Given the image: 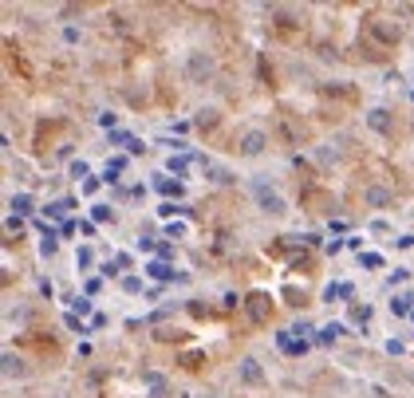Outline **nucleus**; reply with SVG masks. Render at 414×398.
<instances>
[{
  "mask_svg": "<svg viewBox=\"0 0 414 398\" xmlns=\"http://www.w3.org/2000/svg\"><path fill=\"white\" fill-rule=\"evenodd\" d=\"M166 169H170L174 178H182L185 169H190V158H170V162H166Z\"/></svg>",
  "mask_w": 414,
  "mask_h": 398,
  "instance_id": "24",
  "label": "nucleus"
},
{
  "mask_svg": "<svg viewBox=\"0 0 414 398\" xmlns=\"http://www.w3.org/2000/svg\"><path fill=\"white\" fill-rule=\"evenodd\" d=\"M387 308H390V315H411L414 312V296L411 292H399V296H390Z\"/></svg>",
  "mask_w": 414,
  "mask_h": 398,
  "instance_id": "13",
  "label": "nucleus"
},
{
  "mask_svg": "<svg viewBox=\"0 0 414 398\" xmlns=\"http://www.w3.org/2000/svg\"><path fill=\"white\" fill-rule=\"evenodd\" d=\"M359 265H363V268H383V256H379V253H363V256H359Z\"/></svg>",
  "mask_w": 414,
  "mask_h": 398,
  "instance_id": "27",
  "label": "nucleus"
},
{
  "mask_svg": "<svg viewBox=\"0 0 414 398\" xmlns=\"http://www.w3.org/2000/svg\"><path fill=\"white\" fill-rule=\"evenodd\" d=\"M363 119H367V126H371L375 134H390V131H395V115H390L387 107H371Z\"/></svg>",
  "mask_w": 414,
  "mask_h": 398,
  "instance_id": "7",
  "label": "nucleus"
},
{
  "mask_svg": "<svg viewBox=\"0 0 414 398\" xmlns=\"http://www.w3.org/2000/svg\"><path fill=\"white\" fill-rule=\"evenodd\" d=\"M0 371H4V379H24L28 374V363L16 355V351H4L0 355Z\"/></svg>",
  "mask_w": 414,
  "mask_h": 398,
  "instance_id": "9",
  "label": "nucleus"
},
{
  "mask_svg": "<svg viewBox=\"0 0 414 398\" xmlns=\"http://www.w3.org/2000/svg\"><path fill=\"white\" fill-rule=\"evenodd\" d=\"M126 166H131V162H126V154L110 158V162H107V174H103V181H119V174H122Z\"/></svg>",
  "mask_w": 414,
  "mask_h": 398,
  "instance_id": "17",
  "label": "nucleus"
},
{
  "mask_svg": "<svg viewBox=\"0 0 414 398\" xmlns=\"http://www.w3.org/2000/svg\"><path fill=\"white\" fill-rule=\"evenodd\" d=\"M4 320H8V324H24V320H28V308H24V304H13V308L4 312Z\"/></svg>",
  "mask_w": 414,
  "mask_h": 398,
  "instance_id": "22",
  "label": "nucleus"
},
{
  "mask_svg": "<svg viewBox=\"0 0 414 398\" xmlns=\"http://www.w3.org/2000/svg\"><path fill=\"white\" fill-rule=\"evenodd\" d=\"M8 209H13L16 217H28V213H32V197H28V193H13V197H8Z\"/></svg>",
  "mask_w": 414,
  "mask_h": 398,
  "instance_id": "16",
  "label": "nucleus"
},
{
  "mask_svg": "<svg viewBox=\"0 0 414 398\" xmlns=\"http://www.w3.org/2000/svg\"><path fill=\"white\" fill-rule=\"evenodd\" d=\"M265 146H268V134L265 131H245L241 138H237V150H241L245 158H256V154H265Z\"/></svg>",
  "mask_w": 414,
  "mask_h": 398,
  "instance_id": "5",
  "label": "nucleus"
},
{
  "mask_svg": "<svg viewBox=\"0 0 414 398\" xmlns=\"http://www.w3.org/2000/svg\"><path fill=\"white\" fill-rule=\"evenodd\" d=\"M56 249H60L56 233H51V229H44V237H40V253H44V256H56Z\"/></svg>",
  "mask_w": 414,
  "mask_h": 398,
  "instance_id": "19",
  "label": "nucleus"
},
{
  "mask_svg": "<svg viewBox=\"0 0 414 398\" xmlns=\"http://www.w3.org/2000/svg\"><path fill=\"white\" fill-rule=\"evenodd\" d=\"M95 265V253H91V244H83L79 253H75V268H91Z\"/></svg>",
  "mask_w": 414,
  "mask_h": 398,
  "instance_id": "23",
  "label": "nucleus"
},
{
  "mask_svg": "<svg viewBox=\"0 0 414 398\" xmlns=\"http://www.w3.org/2000/svg\"><path fill=\"white\" fill-rule=\"evenodd\" d=\"M119 288L126 292V296H138V292H142V276H134V272H126V276L119 280Z\"/></svg>",
  "mask_w": 414,
  "mask_h": 398,
  "instance_id": "18",
  "label": "nucleus"
},
{
  "mask_svg": "<svg viewBox=\"0 0 414 398\" xmlns=\"http://www.w3.org/2000/svg\"><path fill=\"white\" fill-rule=\"evenodd\" d=\"M79 233H83V237H95V221H79Z\"/></svg>",
  "mask_w": 414,
  "mask_h": 398,
  "instance_id": "35",
  "label": "nucleus"
},
{
  "mask_svg": "<svg viewBox=\"0 0 414 398\" xmlns=\"http://www.w3.org/2000/svg\"><path fill=\"white\" fill-rule=\"evenodd\" d=\"M340 335H343V324H328V327H320V331H316V343H320V347H331Z\"/></svg>",
  "mask_w": 414,
  "mask_h": 398,
  "instance_id": "15",
  "label": "nucleus"
},
{
  "mask_svg": "<svg viewBox=\"0 0 414 398\" xmlns=\"http://www.w3.org/2000/svg\"><path fill=\"white\" fill-rule=\"evenodd\" d=\"M91 221H95V225H103V221H115V209H110V206H91Z\"/></svg>",
  "mask_w": 414,
  "mask_h": 398,
  "instance_id": "21",
  "label": "nucleus"
},
{
  "mask_svg": "<svg viewBox=\"0 0 414 398\" xmlns=\"http://www.w3.org/2000/svg\"><path fill=\"white\" fill-rule=\"evenodd\" d=\"M147 272L154 280H178V284H182V280H190L185 276V272H178V268H170V265H162V260H154V265H147Z\"/></svg>",
  "mask_w": 414,
  "mask_h": 398,
  "instance_id": "11",
  "label": "nucleus"
},
{
  "mask_svg": "<svg viewBox=\"0 0 414 398\" xmlns=\"http://www.w3.org/2000/svg\"><path fill=\"white\" fill-rule=\"evenodd\" d=\"M363 206L367 209H387V206H395V193H390L387 185H367V190H363Z\"/></svg>",
  "mask_w": 414,
  "mask_h": 398,
  "instance_id": "8",
  "label": "nucleus"
},
{
  "mask_svg": "<svg viewBox=\"0 0 414 398\" xmlns=\"http://www.w3.org/2000/svg\"><path fill=\"white\" fill-rule=\"evenodd\" d=\"M406 351V343L402 339H387V355H402Z\"/></svg>",
  "mask_w": 414,
  "mask_h": 398,
  "instance_id": "30",
  "label": "nucleus"
},
{
  "mask_svg": "<svg viewBox=\"0 0 414 398\" xmlns=\"http://www.w3.org/2000/svg\"><path fill=\"white\" fill-rule=\"evenodd\" d=\"M67 209H72V201H51V206L44 209V213H48V217H63Z\"/></svg>",
  "mask_w": 414,
  "mask_h": 398,
  "instance_id": "26",
  "label": "nucleus"
},
{
  "mask_svg": "<svg viewBox=\"0 0 414 398\" xmlns=\"http://www.w3.org/2000/svg\"><path fill=\"white\" fill-rule=\"evenodd\" d=\"M217 122H221V110H217V107H201V110L194 115V126H197V131H213Z\"/></svg>",
  "mask_w": 414,
  "mask_h": 398,
  "instance_id": "12",
  "label": "nucleus"
},
{
  "mask_svg": "<svg viewBox=\"0 0 414 398\" xmlns=\"http://www.w3.org/2000/svg\"><path fill=\"white\" fill-rule=\"evenodd\" d=\"M154 185H158L162 193H166V197H182V181H170V178H158L154 181Z\"/></svg>",
  "mask_w": 414,
  "mask_h": 398,
  "instance_id": "20",
  "label": "nucleus"
},
{
  "mask_svg": "<svg viewBox=\"0 0 414 398\" xmlns=\"http://www.w3.org/2000/svg\"><path fill=\"white\" fill-rule=\"evenodd\" d=\"M166 237H185V225H182V221H174V225H166Z\"/></svg>",
  "mask_w": 414,
  "mask_h": 398,
  "instance_id": "31",
  "label": "nucleus"
},
{
  "mask_svg": "<svg viewBox=\"0 0 414 398\" xmlns=\"http://www.w3.org/2000/svg\"><path fill=\"white\" fill-rule=\"evenodd\" d=\"M237 379H241L245 386H265V367H260V359L256 355H245L241 363H237Z\"/></svg>",
  "mask_w": 414,
  "mask_h": 398,
  "instance_id": "3",
  "label": "nucleus"
},
{
  "mask_svg": "<svg viewBox=\"0 0 414 398\" xmlns=\"http://www.w3.org/2000/svg\"><path fill=\"white\" fill-rule=\"evenodd\" d=\"M99 288H103V280H99V276H91V280H87V296H95Z\"/></svg>",
  "mask_w": 414,
  "mask_h": 398,
  "instance_id": "36",
  "label": "nucleus"
},
{
  "mask_svg": "<svg viewBox=\"0 0 414 398\" xmlns=\"http://www.w3.org/2000/svg\"><path fill=\"white\" fill-rule=\"evenodd\" d=\"M72 308H75V315H87V312H91V300H83V296H75V300H72Z\"/></svg>",
  "mask_w": 414,
  "mask_h": 398,
  "instance_id": "29",
  "label": "nucleus"
},
{
  "mask_svg": "<svg viewBox=\"0 0 414 398\" xmlns=\"http://www.w3.org/2000/svg\"><path fill=\"white\" fill-rule=\"evenodd\" d=\"M367 28H371L383 44H399V40H402V24H395V20H387V16H371Z\"/></svg>",
  "mask_w": 414,
  "mask_h": 398,
  "instance_id": "4",
  "label": "nucleus"
},
{
  "mask_svg": "<svg viewBox=\"0 0 414 398\" xmlns=\"http://www.w3.org/2000/svg\"><path fill=\"white\" fill-rule=\"evenodd\" d=\"M206 178L217 181V185H233V181H237V174H233V169H225V166H209V162H206Z\"/></svg>",
  "mask_w": 414,
  "mask_h": 398,
  "instance_id": "14",
  "label": "nucleus"
},
{
  "mask_svg": "<svg viewBox=\"0 0 414 398\" xmlns=\"http://www.w3.org/2000/svg\"><path fill=\"white\" fill-rule=\"evenodd\" d=\"M119 272H122V268L115 265V260H107V265H103V276H119Z\"/></svg>",
  "mask_w": 414,
  "mask_h": 398,
  "instance_id": "37",
  "label": "nucleus"
},
{
  "mask_svg": "<svg viewBox=\"0 0 414 398\" xmlns=\"http://www.w3.org/2000/svg\"><path fill=\"white\" fill-rule=\"evenodd\" d=\"M253 190H256V206H260V213H268V217H284V213H288V201H284V197L272 190V185L256 181Z\"/></svg>",
  "mask_w": 414,
  "mask_h": 398,
  "instance_id": "2",
  "label": "nucleus"
},
{
  "mask_svg": "<svg viewBox=\"0 0 414 398\" xmlns=\"http://www.w3.org/2000/svg\"><path fill=\"white\" fill-rule=\"evenodd\" d=\"M51 398H72V395H51Z\"/></svg>",
  "mask_w": 414,
  "mask_h": 398,
  "instance_id": "38",
  "label": "nucleus"
},
{
  "mask_svg": "<svg viewBox=\"0 0 414 398\" xmlns=\"http://www.w3.org/2000/svg\"><path fill=\"white\" fill-rule=\"evenodd\" d=\"M245 312H249V320H253V324H265L268 312H272V300H268L265 292H253V296L245 300Z\"/></svg>",
  "mask_w": 414,
  "mask_h": 398,
  "instance_id": "6",
  "label": "nucleus"
},
{
  "mask_svg": "<svg viewBox=\"0 0 414 398\" xmlns=\"http://www.w3.org/2000/svg\"><path fill=\"white\" fill-rule=\"evenodd\" d=\"M63 40H67V44H79V28H63Z\"/></svg>",
  "mask_w": 414,
  "mask_h": 398,
  "instance_id": "34",
  "label": "nucleus"
},
{
  "mask_svg": "<svg viewBox=\"0 0 414 398\" xmlns=\"http://www.w3.org/2000/svg\"><path fill=\"white\" fill-rule=\"evenodd\" d=\"M182 363L194 371V363H201V351H190V355H182Z\"/></svg>",
  "mask_w": 414,
  "mask_h": 398,
  "instance_id": "33",
  "label": "nucleus"
},
{
  "mask_svg": "<svg viewBox=\"0 0 414 398\" xmlns=\"http://www.w3.org/2000/svg\"><path fill=\"white\" fill-rule=\"evenodd\" d=\"M182 72H185L190 83H209L213 72H217V60H213L206 48H190L185 51V60H182Z\"/></svg>",
  "mask_w": 414,
  "mask_h": 398,
  "instance_id": "1",
  "label": "nucleus"
},
{
  "mask_svg": "<svg viewBox=\"0 0 414 398\" xmlns=\"http://www.w3.org/2000/svg\"><path fill=\"white\" fill-rule=\"evenodd\" d=\"M67 174H72V178H75V181H79V178H87V174H91V166H87L83 158H75L72 166H67Z\"/></svg>",
  "mask_w": 414,
  "mask_h": 398,
  "instance_id": "25",
  "label": "nucleus"
},
{
  "mask_svg": "<svg viewBox=\"0 0 414 398\" xmlns=\"http://www.w3.org/2000/svg\"><path fill=\"white\" fill-rule=\"evenodd\" d=\"M312 331H316V327L308 324V320H296L292 324V335H312Z\"/></svg>",
  "mask_w": 414,
  "mask_h": 398,
  "instance_id": "28",
  "label": "nucleus"
},
{
  "mask_svg": "<svg viewBox=\"0 0 414 398\" xmlns=\"http://www.w3.org/2000/svg\"><path fill=\"white\" fill-rule=\"evenodd\" d=\"M268 13L276 16V24H284V28H300V24H304V13H300V8H288V4H272Z\"/></svg>",
  "mask_w": 414,
  "mask_h": 398,
  "instance_id": "10",
  "label": "nucleus"
},
{
  "mask_svg": "<svg viewBox=\"0 0 414 398\" xmlns=\"http://www.w3.org/2000/svg\"><path fill=\"white\" fill-rule=\"evenodd\" d=\"M67 327H72V331H79V335H87V327H83V324H79V315H75V312H72V315H67Z\"/></svg>",
  "mask_w": 414,
  "mask_h": 398,
  "instance_id": "32",
  "label": "nucleus"
}]
</instances>
